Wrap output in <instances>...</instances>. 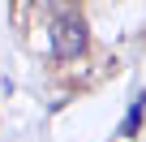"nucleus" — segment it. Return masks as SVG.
Masks as SVG:
<instances>
[{
    "instance_id": "nucleus-1",
    "label": "nucleus",
    "mask_w": 146,
    "mask_h": 142,
    "mask_svg": "<svg viewBox=\"0 0 146 142\" xmlns=\"http://www.w3.org/2000/svg\"><path fill=\"white\" fill-rule=\"evenodd\" d=\"M52 52H56V60L82 56V52H86V22L73 17V13L56 17V26H52Z\"/></svg>"
},
{
    "instance_id": "nucleus-2",
    "label": "nucleus",
    "mask_w": 146,
    "mask_h": 142,
    "mask_svg": "<svg viewBox=\"0 0 146 142\" xmlns=\"http://www.w3.org/2000/svg\"><path fill=\"white\" fill-rule=\"evenodd\" d=\"M142 108H146V99H137V103L129 108V116H125V129H120L125 138H133V133H137V121H142Z\"/></svg>"
}]
</instances>
